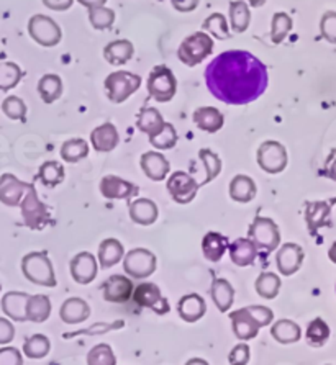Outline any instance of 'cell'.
Listing matches in <instances>:
<instances>
[{
  "mask_svg": "<svg viewBox=\"0 0 336 365\" xmlns=\"http://www.w3.org/2000/svg\"><path fill=\"white\" fill-rule=\"evenodd\" d=\"M199 158L202 159V163L205 164V170H207L205 180H203L200 185L210 184V182L213 179H217V175L222 173V159H220L213 151H210V149H200Z\"/></svg>",
  "mask_w": 336,
  "mask_h": 365,
  "instance_id": "7dc6e473",
  "label": "cell"
},
{
  "mask_svg": "<svg viewBox=\"0 0 336 365\" xmlns=\"http://www.w3.org/2000/svg\"><path fill=\"white\" fill-rule=\"evenodd\" d=\"M49 349H51V342L45 334H33L24 344V354L29 359L46 357Z\"/></svg>",
  "mask_w": 336,
  "mask_h": 365,
  "instance_id": "ab89813d",
  "label": "cell"
},
{
  "mask_svg": "<svg viewBox=\"0 0 336 365\" xmlns=\"http://www.w3.org/2000/svg\"><path fill=\"white\" fill-rule=\"evenodd\" d=\"M103 300L108 303H125L133 295V282L126 275H110L102 284Z\"/></svg>",
  "mask_w": 336,
  "mask_h": 365,
  "instance_id": "5bb4252c",
  "label": "cell"
},
{
  "mask_svg": "<svg viewBox=\"0 0 336 365\" xmlns=\"http://www.w3.org/2000/svg\"><path fill=\"white\" fill-rule=\"evenodd\" d=\"M21 272L25 279L31 284L48 287L53 289L56 287V275H54L53 264L49 261L46 252H30L21 259Z\"/></svg>",
  "mask_w": 336,
  "mask_h": 365,
  "instance_id": "3957f363",
  "label": "cell"
},
{
  "mask_svg": "<svg viewBox=\"0 0 336 365\" xmlns=\"http://www.w3.org/2000/svg\"><path fill=\"white\" fill-rule=\"evenodd\" d=\"M118 131L113 123H103L91 133L92 148L98 153H110L118 146Z\"/></svg>",
  "mask_w": 336,
  "mask_h": 365,
  "instance_id": "44dd1931",
  "label": "cell"
},
{
  "mask_svg": "<svg viewBox=\"0 0 336 365\" xmlns=\"http://www.w3.org/2000/svg\"><path fill=\"white\" fill-rule=\"evenodd\" d=\"M245 2H246L248 5H251V7L258 9V7H263V5L266 4V0H245Z\"/></svg>",
  "mask_w": 336,
  "mask_h": 365,
  "instance_id": "94428289",
  "label": "cell"
},
{
  "mask_svg": "<svg viewBox=\"0 0 336 365\" xmlns=\"http://www.w3.org/2000/svg\"><path fill=\"white\" fill-rule=\"evenodd\" d=\"M185 365H210L207 361H203V359H190V361H187Z\"/></svg>",
  "mask_w": 336,
  "mask_h": 365,
  "instance_id": "6125c7cd",
  "label": "cell"
},
{
  "mask_svg": "<svg viewBox=\"0 0 336 365\" xmlns=\"http://www.w3.org/2000/svg\"><path fill=\"white\" fill-rule=\"evenodd\" d=\"M141 86V77L128 71H117L107 76L106 91L112 103H123L130 98Z\"/></svg>",
  "mask_w": 336,
  "mask_h": 365,
  "instance_id": "52a82bcc",
  "label": "cell"
},
{
  "mask_svg": "<svg viewBox=\"0 0 336 365\" xmlns=\"http://www.w3.org/2000/svg\"><path fill=\"white\" fill-rule=\"evenodd\" d=\"M330 337L328 324L322 318H315L307 328V342L313 347H322Z\"/></svg>",
  "mask_w": 336,
  "mask_h": 365,
  "instance_id": "f6af8a7d",
  "label": "cell"
},
{
  "mask_svg": "<svg viewBox=\"0 0 336 365\" xmlns=\"http://www.w3.org/2000/svg\"><path fill=\"white\" fill-rule=\"evenodd\" d=\"M2 112L5 113V117H9L10 120L24 121L26 117V105L20 97L10 96L2 102Z\"/></svg>",
  "mask_w": 336,
  "mask_h": 365,
  "instance_id": "681fc988",
  "label": "cell"
},
{
  "mask_svg": "<svg viewBox=\"0 0 336 365\" xmlns=\"http://www.w3.org/2000/svg\"><path fill=\"white\" fill-rule=\"evenodd\" d=\"M287 149L279 141H264L258 149V164L268 174H279L287 168Z\"/></svg>",
  "mask_w": 336,
  "mask_h": 365,
  "instance_id": "8fae6325",
  "label": "cell"
},
{
  "mask_svg": "<svg viewBox=\"0 0 336 365\" xmlns=\"http://www.w3.org/2000/svg\"><path fill=\"white\" fill-rule=\"evenodd\" d=\"M140 165L148 179H151L154 182H161L166 179L170 170V164L168 159L164 158L161 153L156 151H148L143 154Z\"/></svg>",
  "mask_w": 336,
  "mask_h": 365,
  "instance_id": "d6986e66",
  "label": "cell"
},
{
  "mask_svg": "<svg viewBox=\"0 0 336 365\" xmlns=\"http://www.w3.org/2000/svg\"><path fill=\"white\" fill-rule=\"evenodd\" d=\"M304 256V249L299 245H295V242H285V245L279 249L278 254H275V264H278L279 272L285 275V277L294 275L297 270L302 267Z\"/></svg>",
  "mask_w": 336,
  "mask_h": 365,
  "instance_id": "9a60e30c",
  "label": "cell"
},
{
  "mask_svg": "<svg viewBox=\"0 0 336 365\" xmlns=\"http://www.w3.org/2000/svg\"><path fill=\"white\" fill-rule=\"evenodd\" d=\"M81 5H84L87 9H93V7H103L107 0H77Z\"/></svg>",
  "mask_w": 336,
  "mask_h": 365,
  "instance_id": "91938a15",
  "label": "cell"
},
{
  "mask_svg": "<svg viewBox=\"0 0 336 365\" xmlns=\"http://www.w3.org/2000/svg\"><path fill=\"white\" fill-rule=\"evenodd\" d=\"M38 93L48 105L56 102L63 96V79L58 74H45L38 82Z\"/></svg>",
  "mask_w": 336,
  "mask_h": 365,
  "instance_id": "836d02e7",
  "label": "cell"
},
{
  "mask_svg": "<svg viewBox=\"0 0 336 365\" xmlns=\"http://www.w3.org/2000/svg\"><path fill=\"white\" fill-rule=\"evenodd\" d=\"M271 336L280 344H294V342L300 341L302 331L300 326L290 322V319H279L271 328Z\"/></svg>",
  "mask_w": 336,
  "mask_h": 365,
  "instance_id": "d590c367",
  "label": "cell"
},
{
  "mask_svg": "<svg viewBox=\"0 0 336 365\" xmlns=\"http://www.w3.org/2000/svg\"><path fill=\"white\" fill-rule=\"evenodd\" d=\"M87 154H89V145L84 140H81V138L66 141L61 146V158L66 163H79L87 158Z\"/></svg>",
  "mask_w": 336,
  "mask_h": 365,
  "instance_id": "f35d334b",
  "label": "cell"
},
{
  "mask_svg": "<svg viewBox=\"0 0 336 365\" xmlns=\"http://www.w3.org/2000/svg\"><path fill=\"white\" fill-rule=\"evenodd\" d=\"M30 295L24 292H9L2 298V309L14 322H26V302Z\"/></svg>",
  "mask_w": 336,
  "mask_h": 365,
  "instance_id": "7402d4cb",
  "label": "cell"
},
{
  "mask_svg": "<svg viewBox=\"0 0 336 365\" xmlns=\"http://www.w3.org/2000/svg\"><path fill=\"white\" fill-rule=\"evenodd\" d=\"M43 4L49 10H54V12H64V10L73 7L74 0H43Z\"/></svg>",
  "mask_w": 336,
  "mask_h": 365,
  "instance_id": "6f0895ef",
  "label": "cell"
},
{
  "mask_svg": "<svg viewBox=\"0 0 336 365\" xmlns=\"http://www.w3.org/2000/svg\"><path fill=\"white\" fill-rule=\"evenodd\" d=\"M320 33L328 43L336 44V12L323 14L320 20Z\"/></svg>",
  "mask_w": 336,
  "mask_h": 365,
  "instance_id": "816d5d0a",
  "label": "cell"
},
{
  "mask_svg": "<svg viewBox=\"0 0 336 365\" xmlns=\"http://www.w3.org/2000/svg\"><path fill=\"white\" fill-rule=\"evenodd\" d=\"M292 30V19L285 12H278L273 16L271 40L274 44H280Z\"/></svg>",
  "mask_w": 336,
  "mask_h": 365,
  "instance_id": "ee69618b",
  "label": "cell"
},
{
  "mask_svg": "<svg viewBox=\"0 0 336 365\" xmlns=\"http://www.w3.org/2000/svg\"><path fill=\"white\" fill-rule=\"evenodd\" d=\"M87 365H117V357L108 344H97L87 354Z\"/></svg>",
  "mask_w": 336,
  "mask_h": 365,
  "instance_id": "c3c4849f",
  "label": "cell"
},
{
  "mask_svg": "<svg viewBox=\"0 0 336 365\" xmlns=\"http://www.w3.org/2000/svg\"><path fill=\"white\" fill-rule=\"evenodd\" d=\"M24 73L15 63H0V91L9 92L20 84Z\"/></svg>",
  "mask_w": 336,
  "mask_h": 365,
  "instance_id": "b9f144b4",
  "label": "cell"
},
{
  "mask_svg": "<svg viewBox=\"0 0 336 365\" xmlns=\"http://www.w3.org/2000/svg\"><path fill=\"white\" fill-rule=\"evenodd\" d=\"M256 292L258 295L266 298V300H273L279 295L280 290V279L273 272H264L256 279Z\"/></svg>",
  "mask_w": 336,
  "mask_h": 365,
  "instance_id": "60d3db41",
  "label": "cell"
},
{
  "mask_svg": "<svg viewBox=\"0 0 336 365\" xmlns=\"http://www.w3.org/2000/svg\"><path fill=\"white\" fill-rule=\"evenodd\" d=\"M0 290H2V285H0Z\"/></svg>",
  "mask_w": 336,
  "mask_h": 365,
  "instance_id": "e7e4bbea",
  "label": "cell"
},
{
  "mask_svg": "<svg viewBox=\"0 0 336 365\" xmlns=\"http://www.w3.org/2000/svg\"><path fill=\"white\" fill-rule=\"evenodd\" d=\"M29 33L33 41L45 48H53L61 43L63 31L53 19L46 15H33L29 21Z\"/></svg>",
  "mask_w": 336,
  "mask_h": 365,
  "instance_id": "ba28073f",
  "label": "cell"
},
{
  "mask_svg": "<svg viewBox=\"0 0 336 365\" xmlns=\"http://www.w3.org/2000/svg\"><path fill=\"white\" fill-rule=\"evenodd\" d=\"M30 185L31 184L16 179L14 174H2L0 175V203L7 207H20Z\"/></svg>",
  "mask_w": 336,
  "mask_h": 365,
  "instance_id": "2e32d148",
  "label": "cell"
},
{
  "mask_svg": "<svg viewBox=\"0 0 336 365\" xmlns=\"http://www.w3.org/2000/svg\"><path fill=\"white\" fill-rule=\"evenodd\" d=\"M228 251H230L231 261H233V264L238 265V267L251 265L258 256V247L250 237H240V240H235L228 246Z\"/></svg>",
  "mask_w": 336,
  "mask_h": 365,
  "instance_id": "603a6c76",
  "label": "cell"
},
{
  "mask_svg": "<svg viewBox=\"0 0 336 365\" xmlns=\"http://www.w3.org/2000/svg\"><path fill=\"white\" fill-rule=\"evenodd\" d=\"M203 30H207L217 40H230V26L222 14H212L203 21Z\"/></svg>",
  "mask_w": 336,
  "mask_h": 365,
  "instance_id": "7bdbcfd3",
  "label": "cell"
},
{
  "mask_svg": "<svg viewBox=\"0 0 336 365\" xmlns=\"http://www.w3.org/2000/svg\"><path fill=\"white\" fill-rule=\"evenodd\" d=\"M150 143L154 148L163 149V151L164 149H173L175 146V143H178V133H175L174 125H170L166 121L163 131L154 138H150Z\"/></svg>",
  "mask_w": 336,
  "mask_h": 365,
  "instance_id": "f907efd6",
  "label": "cell"
},
{
  "mask_svg": "<svg viewBox=\"0 0 336 365\" xmlns=\"http://www.w3.org/2000/svg\"><path fill=\"white\" fill-rule=\"evenodd\" d=\"M146 87L154 101L164 103L174 98L175 91H178V81L168 66L159 64L150 73Z\"/></svg>",
  "mask_w": 336,
  "mask_h": 365,
  "instance_id": "8992f818",
  "label": "cell"
},
{
  "mask_svg": "<svg viewBox=\"0 0 336 365\" xmlns=\"http://www.w3.org/2000/svg\"><path fill=\"white\" fill-rule=\"evenodd\" d=\"M89 21L96 30H108L115 24V12L112 9L93 7L89 9Z\"/></svg>",
  "mask_w": 336,
  "mask_h": 365,
  "instance_id": "bcb514c9",
  "label": "cell"
},
{
  "mask_svg": "<svg viewBox=\"0 0 336 365\" xmlns=\"http://www.w3.org/2000/svg\"><path fill=\"white\" fill-rule=\"evenodd\" d=\"M213 51V40L205 31H197L180 43L178 56L185 66L194 68L205 61Z\"/></svg>",
  "mask_w": 336,
  "mask_h": 365,
  "instance_id": "277c9868",
  "label": "cell"
},
{
  "mask_svg": "<svg viewBox=\"0 0 336 365\" xmlns=\"http://www.w3.org/2000/svg\"><path fill=\"white\" fill-rule=\"evenodd\" d=\"M210 295L212 300L222 313H227L228 309L233 305L235 300V289L231 287L228 280L225 279H215L210 289Z\"/></svg>",
  "mask_w": 336,
  "mask_h": 365,
  "instance_id": "1f68e13d",
  "label": "cell"
},
{
  "mask_svg": "<svg viewBox=\"0 0 336 365\" xmlns=\"http://www.w3.org/2000/svg\"><path fill=\"white\" fill-rule=\"evenodd\" d=\"M59 317L68 324H79L91 317V307L82 298H69L63 303Z\"/></svg>",
  "mask_w": 336,
  "mask_h": 365,
  "instance_id": "484cf974",
  "label": "cell"
},
{
  "mask_svg": "<svg viewBox=\"0 0 336 365\" xmlns=\"http://www.w3.org/2000/svg\"><path fill=\"white\" fill-rule=\"evenodd\" d=\"M178 312L179 317L184 319L185 323H195L203 318V314L207 312L205 300L197 293H189L184 295L178 303Z\"/></svg>",
  "mask_w": 336,
  "mask_h": 365,
  "instance_id": "ffe728a7",
  "label": "cell"
},
{
  "mask_svg": "<svg viewBox=\"0 0 336 365\" xmlns=\"http://www.w3.org/2000/svg\"><path fill=\"white\" fill-rule=\"evenodd\" d=\"M128 213L133 223L141 226H150L158 220V207L150 198H136L130 203Z\"/></svg>",
  "mask_w": 336,
  "mask_h": 365,
  "instance_id": "cb8c5ba5",
  "label": "cell"
},
{
  "mask_svg": "<svg viewBox=\"0 0 336 365\" xmlns=\"http://www.w3.org/2000/svg\"><path fill=\"white\" fill-rule=\"evenodd\" d=\"M256 192L258 189L255 180L248 175L240 174L233 177V180L230 182V197L238 203L251 202L256 197Z\"/></svg>",
  "mask_w": 336,
  "mask_h": 365,
  "instance_id": "4dcf8cb0",
  "label": "cell"
},
{
  "mask_svg": "<svg viewBox=\"0 0 336 365\" xmlns=\"http://www.w3.org/2000/svg\"><path fill=\"white\" fill-rule=\"evenodd\" d=\"M250 359H251L250 346L245 344V342H241V344L235 346L233 349H231L228 356V362L230 365H246L250 362Z\"/></svg>",
  "mask_w": 336,
  "mask_h": 365,
  "instance_id": "f5cc1de1",
  "label": "cell"
},
{
  "mask_svg": "<svg viewBox=\"0 0 336 365\" xmlns=\"http://www.w3.org/2000/svg\"><path fill=\"white\" fill-rule=\"evenodd\" d=\"M136 187L131 182L120 179L117 175H106L101 180V193L108 200H128L136 193Z\"/></svg>",
  "mask_w": 336,
  "mask_h": 365,
  "instance_id": "ac0fdd59",
  "label": "cell"
},
{
  "mask_svg": "<svg viewBox=\"0 0 336 365\" xmlns=\"http://www.w3.org/2000/svg\"><path fill=\"white\" fill-rule=\"evenodd\" d=\"M135 48L128 40H117L108 43L106 48H103V58L108 64L112 66H122L133 58Z\"/></svg>",
  "mask_w": 336,
  "mask_h": 365,
  "instance_id": "f546056e",
  "label": "cell"
},
{
  "mask_svg": "<svg viewBox=\"0 0 336 365\" xmlns=\"http://www.w3.org/2000/svg\"><path fill=\"white\" fill-rule=\"evenodd\" d=\"M228 249V237L210 231L202 240V252L208 262H218Z\"/></svg>",
  "mask_w": 336,
  "mask_h": 365,
  "instance_id": "4316f807",
  "label": "cell"
},
{
  "mask_svg": "<svg viewBox=\"0 0 336 365\" xmlns=\"http://www.w3.org/2000/svg\"><path fill=\"white\" fill-rule=\"evenodd\" d=\"M51 314V302L46 295H30L26 302V322L45 323Z\"/></svg>",
  "mask_w": 336,
  "mask_h": 365,
  "instance_id": "d6a6232c",
  "label": "cell"
},
{
  "mask_svg": "<svg viewBox=\"0 0 336 365\" xmlns=\"http://www.w3.org/2000/svg\"><path fill=\"white\" fill-rule=\"evenodd\" d=\"M158 267V259L151 251L143 247L131 249L123 257L125 272L133 279H146L153 275Z\"/></svg>",
  "mask_w": 336,
  "mask_h": 365,
  "instance_id": "30bf717a",
  "label": "cell"
},
{
  "mask_svg": "<svg viewBox=\"0 0 336 365\" xmlns=\"http://www.w3.org/2000/svg\"><path fill=\"white\" fill-rule=\"evenodd\" d=\"M205 84L218 101L228 105H248L266 92L268 68L250 51L228 49L207 66Z\"/></svg>",
  "mask_w": 336,
  "mask_h": 365,
  "instance_id": "6da1fadb",
  "label": "cell"
},
{
  "mask_svg": "<svg viewBox=\"0 0 336 365\" xmlns=\"http://www.w3.org/2000/svg\"><path fill=\"white\" fill-rule=\"evenodd\" d=\"M133 297L138 305L150 308L154 313L166 314L169 312V303L166 302V298L163 297V293L156 284H150V282L140 284L135 289Z\"/></svg>",
  "mask_w": 336,
  "mask_h": 365,
  "instance_id": "4fadbf2b",
  "label": "cell"
},
{
  "mask_svg": "<svg viewBox=\"0 0 336 365\" xmlns=\"http://www.w3.org/2000/svg\"><path fill=\"white\" fill-rule=\"evenodd\" d=\"M274 313L268 307H246L230 314L233 333L240 341L255 339L263 326L273 323Z\"/></svg>",
  "mask_w": 336,
  "mask_h": 365,
  "instance_id": "7a4b0ae2",
  "label": "cell"
},
{
  "mask_svg": "<svg viewBox=\"0 0 336 365\" xmlns=\"http://www.w3.org/2000/svg\"><path fill=\"white\" fill-rule=\"evenodd\" d=\"M325 174L330 179L336 182V151L332 153V156L328 158V163H327V168H325Z\"/></svg>",
  "mask_w": 336,
  "mask_h": 365,
  "instance_id": "680465c9",
  "label": "cell"
},
{
  "mask_svg": "<svg viewBox=\"0 0 336 365\" xmlns=\"http://www.w3.org/2000/svg\"><path fill=\"white\" fill-rule=\"evenodd\" d=\"M97 261L91 252H79L71 261V275L81 285L91 284L97 277Z\"/></svg>",
  "mask_w": 336,
  "mask_h": 365,
  "instance_id": "e0dca14e",
  "label": "cell"
},
{
  "mask_svg": "<svg viewBox=\"0 0 336 365\" xmlns=\"http://www.w3.org/2000/svg\"><path fill=\"white\" fill-rule=\"evenodd\" d=\"M330 217V205L325 202H315V203H308L307 205V212H305V218L307 223L310 226V231H315L320 228V226H325Z\"/></svg>",
  "mask_w": 336,
  "mask_h": 365,
  "instance_id": "74e56055",
  "label": "cell"
},
{
  "mask_svg": "<svg viewBox=\"0 0 336 365\" xmlns=\"http://www.w3.org/2000/svg\"><path fill=\"white\" fill-rule=\"evenodd\" d=\"M125 249L118 240L108 237V240H103L101 242V246H98V262H101L102 269L113 267V265L122 261Z\"/></svg>",
  "mask_w": 336,
  "mask_h": 365,
  "instance_id": "f1b7e54d",
  "label": "cell"
},
{
  "mask_svg": "<svg viewBox=\"0 0 336 365\" xmlns=\"http://www.w3.org/2000/svg\"><path fill=\"white\" fill-rule=\"evenodd\" d=\"M251 24V12L245 0L230 4V29L235 33H245Z\"/></svg>",
  "mask_w": 336,
  "mask_h": 365,
  "instance_id": "e575fe53",
  "label": "cell"
},
{
  "mask_svg": "<svg viewBox=\"0 0 336 365\" xmlns=\"http://www.w3.org/2000/svg\"><path fill=\"white\" fill-rule=\"evenodd\" d=\"M0 365H24V356L16 347H2L0 349Z\"/></svg>",
  "mask_w": 336,
  "mask_h": 365,
  "instance_id": "db71d44e",
  "label": "cell"
},
{
  "mask_svg": "<svg viewBox=\"0 0 336 365\" xmlns=\"http://www.w3.org/2000/svg\"><path fill=\"white\" fill-rule=\"evenodd\" d=\"M21 208V217H24L25 225L29 226L30 230H43L46 225L51 221V212H49V207H46L40 198H38V192L35 185H30L29 192L25 193L24 200L20 203Z\"/></svg>",
  "mask_w": 336,
  "mask_h": 365,
  "instance_id": "5b68a950",
  "label": "cell"
},
{
  "mask_svg": "<svg viewBox=\"0 0 336 365\" xmlns=\"http://www.w3.org/2000/svg\"><path fill=\"white\" fill-rule=\"evenodd\" d=\"M164 125H166V121H164L161 112L153 107L143 108L136 121L138 130L141 133H146L148 138H154L156 135H159V133L163 131Z\"/></svg>",
  "mask_w": 336,
  "mask_h": 365,
  "instance_id": "83f0119b",
  "label": "cell"
},
{
  "mask_svg": "<svg viewBox=\"0 0 336 365\" xmlns=\"http://www.w3.org/2000/svg\"><path fill=\"white\" fill-rule=\"evenodd\" d=\"M15 337V328L7 318H0V344H10Z\"/></svg>",
  "mask_w": 336,
  "mask_h": 365,
  "instance_id": "11a10c76",
  "label": "cell"
},
{
  "mask_svg": "<svg viewBox=\"0 0 336 365\" xmlns=\"http://www.w3.org/2000/svg\"><path fill=\"white\" fill-rule=\"evenodd\" d=\"M64 168L58 161H46L38 170V179L45 187H56L64 180Z\"/></svg>",
  "mask_w": 336,
  "mask_h": 365,
  "instance_id": "8d00e7d4",
  "label": "cell"
},
{
  "mask_svg": "<svg viewBox=\"0 0 336 365\" xmlns=\"http://www.w3.org/2000/svg\"><path fill=\"white\" fill-rule=\"evenodd\" d=\"M248 237L264 251H274L280 245L279 228L271 218L256 217L248 230Z\"/></svg>",
  "mask_w": 336,
  "mask_h": 365,
  "instance_id": "9c48e42d",
  "label": "cell"
},
{
  "mask_svg": "<svg viewBox=\"0 0 336 365\" xmlns=\"http://www.w3.org/2000/svg\"><path fill=\"white\" fill-rule=\"evenodd\" d=\"M170 5H173L178 12L189 14L192 10L199 7V0H170Z\"/></svg>",
  "mask_w": 336,
  "mask_h": 365,
  "instance_id": "9f6ffc18",
  "label": "cell"
},
{
  "mask_svg": "<svg viewBox=\"0 0 336 365\" xmlns=\"http://www.w3.org/2000/svg\"><path fill=\"white\" fill-rule=\"evenodd\" d=\"M192 120L202 131L207 133H217L225 125L222 112L215 107H199L192 115Z\"/></svg>",
  "mask_w": 336,
  "mask_h": 365,
  "instance_id": "d4e9b609",
  "label": "cell"
},
{
  "mask_svg": "<svg viewBox=\"0 0 336 365\" xmlns=\"http://www.w3.org/2000/svg\"><path fill=\"white\" fill-rule=\"evenodd\" d=\"M328 257H330V261L336 264V242H333V246L330 247V251H328Z\"/></svg>",
  "mask_w": 336,
  "mask_h": 365,
  "instance_id": "be15d7a7",
  "label": "cell"
},
{
  "mask_svg": "<svg viewBox=\"0 0 336 365\" xmlns=\"http://www.w3.org/2000/svg\"><path fill=\"white\" fill-rule=\"evenodd\" d=\"M166 187L174 202H178L180 205H187L197 197L200 184H197L194 177L189 175L187 173L175 170V173L169 175Z\"/></svg>",
  "mask_w": 336,
  "mask_h": 365,
  "instance_id": "7c38bea8",
  "label": "cell"
}]
</instances>
